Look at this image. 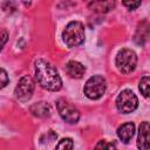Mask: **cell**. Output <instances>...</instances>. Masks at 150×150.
<instances>
[{
    "mask_svg": "<svg viewBox=\"0 0 150 150\" xmlns=\"http://www.w3.org/2000/svg\"><path fill=\"white\" fill-rule=\"evenodd\" d=\"M134 134H135V124L132 122L124 123L117 129V136L124 143H128L132 138Z\"/></svg>",
    "mask_w": 150,
    "mask_h": 150,
    "instance_id": "cell-11",
    "label": "cell"
},
{
    "mask_svg": "<svg viewBox=\"0 0 150 150\" xmlns=\"http://www.w3.org/2000/svg\"><path fill=\"white\" fill-rule=\"evenodd\" d=\"M96 148H109V149H112V148H116V145L114 143H107L105 141H101L98 144H96Z\"/></svg>",
    "mask_w": 150,
    "mask_h": 150,
    "instance_id": "cell-20",
    "label": "cell"
},
{
    "mask_svg": "<svg viewBox=\"0 0 150 150\" xmlns=\"http://www.w3.org/2000/svg\"><path fill=\"white\" fill-rule=\"evenodd\" d=\"M137 64V55L129 48L121 49L116 55V66L122 74H130Z\"/></svg>",
    "mask_w": 150,
    "mask_h": 150,
    "instance_id": "cell-3",
    "label": "cell"
},
{
    "mask_svg": "<svg viewBox=\"0 0 150 150\" xmlns=\"http://www.w3.org/2000/svg\"><path fill=\"white\" fill-rule=\"evenodd\" d=\"M149 122L144 121L141 123L138 129V137H137V146L142 150H148L150 146V137H149Z\"/></svg>",
    "mask_w": 150,
    "mask_h": 150,
    "instance_id": "cell-8",
    "label": "cell"
},
{
    "mask_svg": "<svg viewBox=\"0 0 150 150\" xmlns=\"http://www.w3.org/2000/svg\"><path fill=\"white\" fill-rule=\"evenodd\" d=\"M73 148H74V143L71 138H62L56 144V149H73Z\"/></svg>",
    "mask_w": 150,
    "mask_h": 150,
    "instance_id": "cell-14",
    "label": "cell"
},
{
    "mask_svg": "<svg viewBox=\"0 0 150 150\" xmlns=\"http://www.w3.org/2000/svg\"><path fill=\"white\" fill-rule=\"evenodd\" d=\"M57 137V135L53 131V130H48L47 134H45L43 136H41V141H48V142H52V141H55Z\"/></svg>",
    "mask_w": 150,
    "mask_h": 150,
    "instance_id": "cell-18",
    "label": "cell"
},
{
    "mask_svg": "<svg viewBox=\"0 0 150 150\" xmlns=\"http://www.w3.org/2000/svg\"><path fill=\"white\" fill-rule=\"evenodd\" d=\"M56 108H57V111H59L61 118L64 122L70 123V124H74V123L79 122V120H80V111L73 104L67 102L66 100H62V98L56 102Z\"/></svg>",
    "mask_w": 150,
    "mask_h": 150,
    "instance_id": "cell-7",
    "label": "cell"
},
{
    "mask_svg": "<svg viewBox=\"0 0 150 150\" xmlns=\"http://www.w3.org/2000/svg\"><path fill=\"white\" fill-rule=\"evenodd\" d=\"M35 77L39 84L49 91H57L62 87V80L56 68L43 59L35 61Z\"/></svg>",
    "mask_w": 150,
    "mask_h": 150,
    "instance_id": "cell-1",
    "label": "cell"
},
{
    "mask_svg": "<svg viewBox=\"0 0 150 150\" xmlns=\"http://www.w3.org/2000/svg\"><path fill=\"white\" fill-rule=\"evenodd\" d=\"M141 2H142V0H122V4L127 7V8H129V9H136L139 5H141Z\"/></svg>",
    "mask_w": 150,
    "mask_h": 150,
    "instance_id": "cell-17",
    "label": "cell"
},
{
    "mask_svg": "<svg viewBox=\"0 0 150 150\" xmlns=\"http://www.w3.org/2000/svg\"><path fill=\"white\" fill-rule=\"evenodd\" d=\"M138 88H139L142 95H143L145 98H148V97H149V94H150V79H149L148 75H145V76L142 77V80L139 81Z\"/></svg>",
    "mask_w": 150,
    "mask_h": 150,
    "instance_id": "cell-13",
    "label": "cell"
},
{
    "mask_svg": "<svg viewBox=\"0 0 150 150\" xmlns=\"http://www.w3.org/2000/svg\"><path fill=\"white\" fill-rule=\"evenodd\" d=\"M116 5L115 0H94L89 4V8L96 13H107Z\"/></svg>",
    "mask_w": 150,
    "mask_h": 150,
    "instance_id": "cell-10",
    "label": "cell"
},
{
    "mask_svg": "<svg viewBox=\"0 0 150 150\" xmlns=\"http://www.w3.org/2000/svg\"><path fill=\"white\" fill-rule=\"evenodd\" d=\"M30 112L36 116V117H41V118H45V117H48L50 115V107L48 103L46 102H38V103H34L30 105L29 108Z\"/></svg>",
    "mask_w": 150,
    "mask_h": 150,
    "instance_id": "cell-12",
    "label": "cell"
},
{
    "mask_svg": "<svg viewBox=\"0 0 150 150\" xmlns=\"http://www.w3.org/2000/svg\"><path fill=\"white\" fill-rule=\"evenodd\" d=\"M107 89L105 79L101 75H94L88 79L84 84V95L90 100H98Z\"/></svg>",
    "mask_w": 150,
    "mask_h": 150,
    "instance_id": "cell-4",
    "label": "cell"
},
{
    "mask_svg": "<svg viewBox=\"0 0 150 150\" xmlns=\"http://www.w3.org/2000/svg\"><path fill=\"white\" fill-rule=\"evenodd\" d=\"M1 7H2V9H4L5 12H7V13H12V12H14L15 8H16L15 4H14L12 0H5V1L1 4Z\"/></svg>",
    "mask_w": 150,
    "mask_h": 150,
    "instance_id": "cell-15",
    "label": "cell"
},
{
    "mask_svg": "<svg viewBox=\"0 0 150 150\" xmlns=\"http://www.w3.org/2000/svg\"><path fill=\"white\" fill-rule=\"evenodd\" d=\"M8 81H9V77H8L7 71L5 69L0 68V89L5 88L8 84Z\"/></svg>",
    "mask_w": 150,
    "mask_h": 150,
    "instance_id": "cell-16",
    "label": "cell"
},
{
    "mask_svg": "<svg viewBox=\"0 0 150 150\" xmlns=\"http://www.w3.org/2000/svg\"><path fill=\"white\" fill-rule=\"evenodd\" d=\"M86 38V33H84V26L82 22L80 21H71L69 22L66 28L62 32V39L63 42L73 48V47H77L81 43H83Z\"/></svg>",
    "mask_w": 150,
    "mask_h": 150,
    "instance_id": "cell-2",
    "label": "cell"
},
{
    "mask_svg": "<svg viewBox=\"0 0 150 150\" xmlns=\"http://www.w3.org/2000/svg\"><path fill=\"white\" fill-rule=\"evenodd\" d=\"M7 40H8V33L6 30L1 32L0 33V52L2 50V47L5 46V43L7 42Z\"/></svg>",
    "mask_w": 150,
    "mask_h": 150,
    "instance_id": "cell-19",
    "label": "cell"
},
{
    "mask_svg": "<svg viewBox=\"0 0 150 150\" xmlns=\"http://www.w3.org/2000/svg\"><path fill=\"white\" fill-rule=\"evenodd\" d=\"M66 73L73 79H81L86 73V67L79 61H69L64 67Z\"/></svg>",
    "mask_w": 150,
    "mask_h": 150,
    "instance_id": "cell-9",
    "label": "cell"
},
{
    "mask_svg": "<svg viewBox=\"0 0 150 150\" xmlns=\"http://www.w3.org/2000/svg\"><path fill=\"white\" fill-rule=\"evenodd\" d=\"M34 89H35L34 80L29 75H25L19 80V82L14 89V94L19 101L26 102L33 96Z\"/></svg>",
    "mask_w": 150,
    "mask_h": 150,
    "instance_id": "cell-6",
    "label": "cell"
},
{
    "mask_svg": "<svg viewBox=\"0 0 150 150\" xmlns=\"http://www.w3.org/2000/svg\"><path fill=\"white\" fill-rule=\"evenodd\" d=\"M116 107L122 114L132 112L138 107V98L134 94V91H131L130 89H124L118 94L116 98Z\"/></svg>",
    "mask_w": 150,
    "mask_h": 150,
    "instance_id": "cell-5",
    "label": "cell"
}]
</instances>
